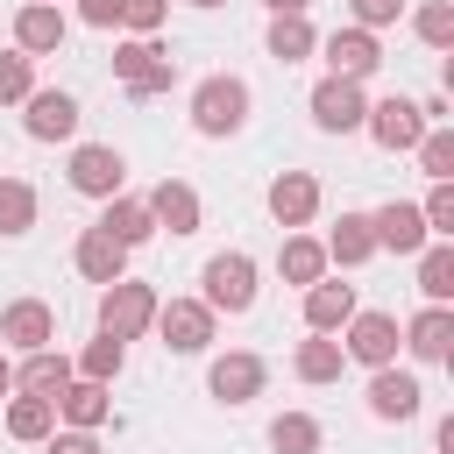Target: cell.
I'll list each match as a JSON object with an SVG mask.
<instances>
[{"label": "cell", "mask_w": 454, "mask_h": 454, "mask_svg": "<svg viewBox=\"0 0 454 454\" xmlns=\"http://www.w3.org/2000/svg\"><path fill=\"white\" fill-rule=\"evenodd\" d=\"M35 227V184L28 177H0V234H28Z\"/></svg>", "instance_id": "4dcf8cb0"}, {"label": "cell", "mask_w": 454, "mask_h": 454, "mask_svg": "<svg viewBox=\"0 0 454 454\" xmlns=\"http://www.w3.org/2000/svg\"><path fill=\"white\" fill-rule=\"evenodd\" d=\"M319 50H326V78H355V85L383 64V43H376L369 28H333Z\"/></svg>", "instance_id": "7c38bea8"}, {"label": "cell", "mask_w": 454, "mask_h": 454, "mask_svg": "<svg viewBox=\"0 0 454 454\" xmlns=\"http://www.w3.org/2000/svg\"><path fill=\"white\" fill-rule=\"evenodd\" d=\"M213 326H220V312H213L206 298H170V305H156V333H163L170 355H206V348H213Z\"/></svg>", "instance_id": "277c9868"}, {"label": "cell", "mask_w": 454, "mask_h": 454, "mask_svg": "<svg viewBox=\"0 0 454 454\" xmlns=\"http://www.w3.org/2000/svg\"><path fill=\"white\" fill-rule=\"evenodd\" d=\"M43 7H57V0H43Z\"/></svg>", "instance_id": "ee69618b"}, {"label": "cell", "mask_w": 454, "mask_h": 454, "mask_svg": "<svg viewBox=\"0 0 454 454\" xmlns=\"http://www.w3.org/2000/svg\"><path fill=\"white\" fill-rule=\"evenodd\" d=\"M362 114H369V99H362L355 78H319V85H312V128H319V135H355Z\"/></svg>", "instance_id": "52a82bcc"}, {"label": "cell", "mask_w": 454, "mask_h": 454, "mask_svg": "<svg viewBox=\"0 0 454 454\" xmlns=\"http://www.w3.org/2000/svg\"><path fill=\"white\" fill-rule=\"evenodd\" d=\"M291 369H298V383H340V369H348V355H340V340H326V333H312V340H298V355H291Z\"/></svg>", "instance_id": "484cf974"}, {"label": "cell", "mask_w": 454, "mask_h": 454, "mask_svg": "<svg viewBox=\"0 0 454 454\" xmlns=\"http://www.w3.org/2000/svg\"><path fill=\"white\" fill-rule=\"evenodd\" d=\"M262 7H270V14H305L312 0H262Z\"/></svg>", "instance_id": "60d3db41"}, {"label": "cell", "mask_w": 454, "mask_h": 454, "mask_svg": "<svg viewBox=\"0 0 454 454\" xmlns=\"http://www.w3.org/2000/svg\"><path fill=\"white\" fill-rule=\"evenodd\" d=\"M199 277H206V305L213 312H248L255 305V255H241V248H220Z\"/></svg>", "instance_id": "5b68a950"}, {"label": "cell", "mask_w": 454, "mask_h": 454, "mask_svg": "<svg viewBox=\"0 0 454 454\" xmlns=\"http://www.w3.org/2000/svg\"><path fill=\"white\" fill-rule=\"evenodd\" d=\"M50 404H57V419H64L71 433H99V426L114 419V390H106V383H85V376H71Z\"/></svg>", "instance_id": "9a60e30c"}, {"label": "cell", "mask_w": 454, "mask_h": 454, "mask_svg": "<svg viewBox=\"0 0 454 454\" xmlns=\"http://www.w3.org/2000/svg\"><path fill=\"white\" fill-rule=\"evenodd\" d=\"M0 397H14V362H7V348H0Z\"/></svg>", "instance_id": "b9f144b4"}, {"label": "cell", "mask_w": 454, "mask_h": 454, "mask_svg": "<svg viewBox=\"0 0 454 454\" xmlns=\"http://www.w3.org/2000/svg\"><path fill=\"white\" fill-rule=\"evenodd\" d=\"M340 355L362 362V369H390L397 362V319L390 312H355L340 326Z\"/></svg>", "instance_id": "8992f818"}, {"label": "cell", "mask_w": 454, "mask_h": 454, "mask_svg": "<svg viewBox=\"0 0 454 454\" xmlns=\"http://www.w3.org/2000/svg\"><path fill=\"white\" fill-rule=\"evenodd\" d=\"M14 50H21V57H50V50H64V14L43 7V0H28V7L14 14Z\"/></svg>", "instance_id": "44dd1931"}, {"label": "cell", "mask_w": 454, "mask_h": 454, "mask_svg": "<svg viewBox=\"0 0 454 454\" xmlns=\"http://www.w3.org/2000/svg\"><path fill=\"white\" fill-rule=\"evenodd\" d=\"M78 14H85L92 28H114V21H121V0H78Z\"/></svg>", "instance_id": "f35d334b"}, {"label": "cell", "mask_w": 454, "mask_h": 454, "mask_svg": "<svg viewBox=\"0 0 454 454\" xmlns=\"http://www.w3.org/2000/svg\"><path fill=\"white\" fill-rule=\"evenodd\" d=\"M71 262H78V277H85V284H99V291L128 277V248H121L114 234H99V227H85V234H78Z\"/></svg>", "instance_id": "e0dca14e"}, {"label": "cell", "mask_w": 454, "mask_h": 454, "mask_svg": "<svg viewBox=\"0 0 454 454\" xmlns=\"http://www.w3.org/2000/svg\"><path fill=\"white\" fill-rule=\"evenodd\" d=\"M262 383H270V369H262V355H248V348L213 355V369H206V390H213L220 404H255Z\"/></svg>", "instance_id": "9c48e42d"}, {"label": "cell", "mask_w": 454, "mask_h": 454, "mask_svg": "<svg viewBox=\"0 0 454 454\" xmlns=\"http://www.w3.org/2000/svg\"><path fill=\"white\" fill-rule=\"evenodd\" d=\"M348 7H355V28H369V35L390 28V21L404 14V0H348Z\"/></svg>", "instance_id": "74e56055"}, {"label": "cell", "mask_w": 454, "mask_h": 454, "mask_svg": "<svg viewBox=\"0 0 454 454\" xmlns=\"http://www.w3.org/2000/svg\"><path fill=\"white\" fill-rule=\"evenodd\" d=\"M99 234H114L121 248H142V241L156 234V220H149V206H142V199H106V213H99Z\"/></svg>", "instance_id": "d4e9b609"}, {"label": "cell", "mask_w": 454, "mask_h": 454, "mask_svg": "<svg viewBox=\"0 0 454 454\" xmlns=\"http://www.w3.org/2000/svg\"><path fill=\"white\" fill-rule=\"evenodd\" d=\"M7 433L14 440H50L57 433V404L50 397H7Z\"/></svg>", "instance_id": "f546056e"}, {"label": "cell", "mask_w": 454, "mask_h": 454, "mask_svg": "<svg viewBox=\"0 0 454 454\" xmlns=\"http://www.w3.org/2000/svg\"><path fill=\"white\" fill-rule=\"evenodd\" d=\"M397 348H411L419 362H447V348H454V312H447V305H426V312L397 333Z\"/></svg>", "instance_id": "7402d4cb"}, {"label": "cell", "mask_w": 454, "mask_h": 454, "mask_svg": "<svg viewBox=\"0 0 454 454\" xmlns=\"http://www.w3.org/2000/svg\"><path fill=\"white\" fill-rule=\"evenodd\" d=\"M0 340H7V348H21V355H35V348H50V340H57V312H50L43 298H14V305L0 312Z\"/></svg>", "instance_id": "2e32d148"}, {"label": "cell", "mask_w": 454, "mask_h": 454, "mask_svg": "<svg viewBox=\"0 0 454 454\" xmlns=\"http://www.w3.org/2000/svg\"><path fill=\"white\" fill-rule=\"evenodd\" d=\"M312 213H319V177H312V170H277V177H270V220L298 234Z\"/></svg>", "instance_id": "4fadbf2b"}, {"label": "cell", "mask_w": 454, "mask_h": 454, "mask_svg": "<svg viewBox=\"0 0 454 454\" xmlns=\"http://www.w3.org/2000/svg\"><path fill=\"white\" fill-rule=\"evenodd\" d=\"M170 21V0H121V28L128 35H156Z\"/></svg>", "instance_id": "8d00e7d4"}, {"label": "cell", "mask_w": 454, "mask_h": 454, "mask_svg": "<svg viewBox=\"0 0 454 454\" xmlns=\"http://www.w3.org/2000/svg\"><path fill=\"white\" fill-rule=\"evenodd\" d=\"M241 121H248V85H241V78L213 71V78L192 85V128H199V135H234Z\"/></svg>", "instance_id": "3957f363"}, {"label": "cell", "mask_w": 454, "mask_h": 454, "mask_svg": "<svg viewBox=\"0 0 454 454\" xmlns=\"http://www.w3.org/2000/svg\"><path fill=\"white\" fill-rule=\"evenodd\" d=\"M192 7H220V0H192Z\"/></svg>", "instance_id": "7bdbcfd3"}, {"label": "cell", "mask_w": 454, "mask_h": 454, "mask_svg": "<svg viewBox=\"0 0 454 454\" xmlns=\"http://www.w3.org/2000/svg\"><path fill=\"white\" fill-rule=\"evenodd\" d=\"M355 312H362V305H355V284H333V277L305 284V326H312V333H340Z\"/></svg>", "instance_id": "d6986e66"}, {"label": "cell", "mask_w": 454, "mask_h": 454, "mask_svg": "<svg viewBox=\"0 0 454 454\" xmlns=\"http://www.w3.org/2000/svg\"><path fill=\"white\" fill-rule=\"evenodd\" d=\"M419 170L433 184H454V128H426L419 135Z\"/></svg>", "instance_id": "d6a6232c"}, {"label": "cell", "mask_w": 454, "mask_h": 454, "mask_svg": "<svg viewBox=\"0 0 454 454\" xmlns=\"http://www.w3.org/2000/svg\"><path fill=\"white\" fill-rule=\"evenodd\" d=\"M312 50H319V35H312L305 14H270V57H277V64H298V57H312Z\"/></svg>", "instance_id": "f1b7e54d"}, {"label": "cell", "mask_w": 454, "mask_h": 454, "mask_svg": "<svg viewBox=\"0 0 454 454\" xmlns=\"http://www.w3.org/2000/svg\"><path fill=\"white\" fill-rule=\"evenodd\" d=\"M142 206H149V220H156V227H170V234H199V192H192L184 177H163Z\"/></svg>", "instance_id": "ffe728a7"}, {"label": "cell", "mask_w": 454, "mask_h": 454, "mask_svg": "<svg viewBox=\"0 0 454 454\" xmlns=\"http://www.w3.org/2000/svg\"><path fill=\"white\" fill-rule=\"evenodd\" d=\"M21 106H28L21 128H28L35 142H64V135H78V99H71V92H28Z\"/></svg>", "instance_id": "ac0fdd59"}, {"label": "cell", "mask_w": 454, "mask_h": 454, "mask_svg": "<svg viewBox=\"0 0 454 454\" xmlns=\"http://www.w3.org/2000/svg\"><path fill=\"white\" fill-rule=\"evenodd\" d=\"M156 305H163V298H156L149 284L121 277V284H106V291H99V333L128 348L135 333H149V326H156Z\"/></svg>", "instance_id": "7a4b0ae2"}, {"label": "cell", "mask_w": 454, "mask_h": 454, "mask_svg": "<svg viewBox=\"0 0 454 454\" xmlns=\"http://www.w3.org/2000/svg\"><path fill=\"white\" fill-rule=\"evenodd\" d=\"M50 454H99L92 433H50Z\"/></svg>", "instance_id": "ab89813d"}, {"label": "cell", "mask_w": 454, "mask_h": 454, "mask_svg": "<svg viewBox=\"0 0 454 454\" xmlns=\"http://www.w3.org/2000/svg\"><path fill=\"white\" fill-rule=\"evenodd\" d=\"M319 440H326V433H319L312 411H284V419L270 426V447H277V454H319Z\"/></svg>", "instance_id": "1f68e13d"}, {"label": "cell", "mask_w": 454, "mask_h": 454, "mask_svg": "<svg viewBox=\"0 0 454 454\" xmlns=\"http://www.w3.org/2000/svg\"><path fill=\"white\" fill-rule=\"evenodd\" d=\"M121 362H128V348H121V340H106V333H99V340H85V355H78V362H71V369H78V376H85V383H114V376H121Z\"/></svg>", "instance_id": "836d02e7"}, {"label": "cell", "mask_w": 454, "mask_h": 454, "mask_svg": "<svg viewBox=\"0 0 454 454\" xmlns=\"http://www.w3.org/2000/svg\"><path fill=\"white\" fill-rule=\"evenodd\" d=\"M419 404H426V390H419V376L411 369H369V419H419Z\"/></svg>", "instance_id": "8fae6325"}, {"label": "cell", "mask_w": 454, "mask_h": 454, "mask_svg": "<svg viewBox=\"0 0 454 454\" xmlns=\"http://www.w3.org/2000/svg\"><path fill=\"white\" fill-rule=\"evenodd\" d=\"M411 28H419L426 50H447V43H454V7H447V0H426V7L411 14Z\"/></svg>", "instance_id": "d590c367"}, {"label": "cell", "mask_w": 454, "mask_h": 454, "mask_svg": "<svg viewBox=\"0 0 454 454\" xmlns=\"http://www.w3.org/2000/svg\"><path fill=\"white\" fill-rule=\"evenodd\" d=\"M277 270H284V284H319V277H326V248H319L312 234H284Z\"/></svg>", "instance_id": "4316f807"}, {"label": "cell", "mask_w": 454, "mask_h": 454, "mask_svg": "<svg viewBox=\"0 0 454 454\" xmlns=\"http://www.w3.org/2000/svg\"><path fill=\"white\" fill-rule=\"evenodd\" d=\"M121 177H128L121 149H106V142H78V149H71V192H85V199H121Z\"/></svg>", "instance_id": "30bf717a"}, {"label": "cell", "mask_w": 454, "mask_h": 454, "mask_svg": "<svg viewBox=\"0 0 454 454\" xmlns=\"http://www.w3.org/2000/svg\"><path fill=\"white\" fill-rule=\"evenodd\" d=\"M326 248V262H340V270H362L369 255H376V234H369V213H340V227L319 241Z\"/></svg>", "instance_id": "603a6c76"}, {"label": "cell", "mask_w": 454, "mask_h": 454, "mask_svg": "<svg viewBox=\"0 0 454 454\" xmlns=\"http://www.w3.org/2000/svg\"><path fill=\"white\" fill-rule=\"evenodd\" d=\"M114 78H121L135 99H163V92L177 85V64H170V50H163L156 35H128V43L114 50Z\"/></svg>", "instance_id": "6da1fadb"}, {"label": "cell", "mask_w": 454, "mask_h": 454, "mask_svg": "<svg viewBox=\"0 0 454 454\" xmlns=\"http://www.w3.org/2000/svg\"><path fill=\"white\" fill-rule=\"evenodd\" d=\"M28 92H35V57L0 50V106H14V99H28Z\"/></svg>", "instance_id": "e575fe53"}, {"label": "cell", "mask_w": 454, "mask_h": 454, "mask_svg": "<svg viewBox=\"0 0 454 454\" xmlns=\"http://www.w3.org/2000/svg\"><path fill=\"white\" fill-rule=\"evenodd\" d=\"M71 376H78V369H71V362H64L57 348H35V355H28L21 369H14V390H21V397H57V390H64Z\"/></svg>", "instance_id": "cb8c5ba5"}, {"label": "cell", "mask_w": 454, "mask_h": 454, "mask_svg": "<svg viewBox=\"0 0 454 454\" xmlns=\"http://www.w3.org/2000/svg\"><path fill=\"white\" fill-rule=\"evenodd\" d=\"M419 291H426V305L454 298V241H426L419 248Z\"/></svg>", "instance_id": "83f0119b"}, {"label": "cell", "mask_w": 454, "mask_h": 454, "mask_svg": "<svg viewBox=\"0 0 454 454\" xmlns=\"http://www.w3.org/2000/svg\"><path fill=\"white\" fill-rule=\"evenodd\" d=\"M369 234H376V248H390V255H419V248L433 241L411 199H390V206H376V213H369Z\"/></svg>", "instance_id": "5bb4252c"}, {"label": "cell", "mask_w": 454, "mask_h": 454, "mask_svg": "<svg viewBox=\"0 0 454 454\" xmlns=\"http://www.w3.org/2000/svg\"><path fill=\"white\" fill-rule=\"evenodd\" d=\"M362 128L376 135V149H390V156H397V149H419V135H426L433 121L419 114V99H397V92H390V99H376V106L362 114Z\"/></svg>", "instance_id": "ba28073f"}]
</instances>
